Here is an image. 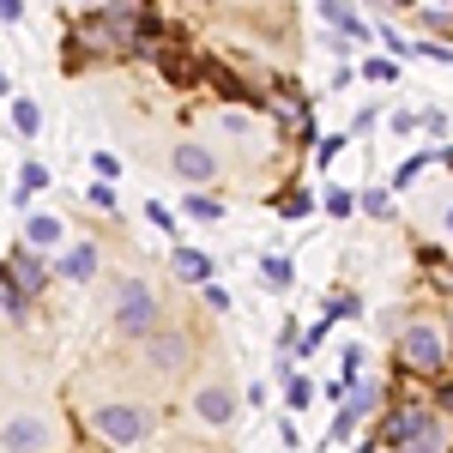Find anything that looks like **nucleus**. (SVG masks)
Here are the masks:
<instances>
[{
    "label": "nucleus",
    "instance_id": "1",
    "mask_svg": "<svg viewBox=\"0 0 453 453\" xmlns=\"http://www.w3.org/2000/svg\"><path fill=\"white\" fill-rule=\"evenodd\" d=\"M97 435L115 441V448H134V441L151 435V418H145L140 405H104V411H97Z\"/></svg>",
    "mask_w": 453,
    "mask_h": 453
},
{
    "label": "nucleus",
    "instance_id": "2",
    "mask_svg": "<svg viewBox=\"0 0 453 453\" xmlns=\"http://www.w3.org/2000/svg\"><path fill=\"white\" fill-rule=\"evenodd\" d=\"M115 326H121V333H151V326H157V290H145V284H121Z\"/></svg>",
    "mask_w": 453,
    "mask_h": 453
},
{
    "label": "nucleus",
    "instance_id": "3",
    "mask_svg": "<svg viewBox=\"0 0 453 453\" xmlns=\"http://www.w3.org/2000/svg\"><path fill=\"white\" fill-rule=\"evenodd\" d=\"M399 357L423 369V375H435V369H448V339L435 333V326H411L405 339H399Z\"/></svg>",
    "mask_w": 453,
    "mask_h": 453
},
{
    "label": "nucleus",
    "instance_id": "4",
    "mask_svg": "<svg viewBox=\"0 0 453 453\" xmlns=\"http://www.w3.org/2000/svg\"><path fill=\"white\" fill-rule=\"evenodd\" d=\"M0 284H12V290H42V266H36V254L31 248H12L6 260H0Z\"/></svg>",
    "mask_w": 453,
    "mask_h": 453
},
{
    "label": "nucleus",
    "instance_id": "5",
    "mask_svg": "<svg viewBox=\"0 0 453 453\" xmlns=\"http://www.w3.org/2000/svg\"><path fill=\"white\" fill-rule=\"evenodd\" d=\"M0 448H6V453H42V448H49V423H42V418H12V423H6V435H0Z\"/></svg>",
    "mask_w": 453,
    "mask_h": 453
},
{
    "label": "nucleus",
    "instance_id": "6",
    "mask_svg": "<svg viewBox=\"0 0 453 453\" xmlns=\"http://www.w3.org/2000/svg\"><path fill=\"white\" fill-rule=\"evenodd\" d=\"M375 399H381V387H357L345 405H339V418H333V441H350V429L375 411Z\"/></svg>",
    "mask_w": 453,
    "mask_h": 453
},
{
    "label": "nucleus",
    "instance_id": "7",
    "mask_svg": "<svg viewBox=\"0 0 453 453\" xmlns=\"http://www.w3.org/2000/svg\"><path fill=\"white\" fill-rule=\"evenodd\" d=\"M175 175H188V181H211L218 175V157H211L206 145H175Z\"/></svg>",
    "mask_w": 453,
    "mask_h": 453
},
{
    "label": "nucleus",
    "instance_id": "8",
    "mask_svg": "<svg viewBox=\"0 0 453 453\" xmlns=\"http://www.w3.org/2000/svg\"><path fill=\"white\" fill-rule=\"evenodd\" d=\"M194 411L206 423H230L236 418V393H230V387H200V393H194Z\"/></svg>",
    "mask_w": 453,
    "mask_h": 453
},
{
    "label": "nucleus",
    "instance_id": "9",
    "mask_svg": "<svg viewBox=\"0 0 453 453\" xmlns=\"http://www.w3.org/2000/svg\"><path fill=\"white\" fill-rule=\"evenodd\" d=\"M320 19H333L350 49H357V42H369V25L357 19V6H345V0H320Z\"/></svg>",
    "mask_w": 453,
    "mask_h": 453
},
{
    "label": "nucleus",
    "instance_id": "10",
    "mask_svg": "<svg viewBox=\"0 0 453 453\" xmlns=\"http://www.w3.org/2000/svg\"><path fill=\"white\" fill-rule=\"evenodd\" d=\"M170 266H175V279H188V284H206L211 279V260L200 254V248H175Z\"/></svg>",
    "mask_w": 453,
    "mask_h": 453
},
{
    "label": "nucleus",
    "instance_id": "11",
    "mask_svg": "<svg viewBox=\"0 0 453 453\" xmlns=\"http://www.w3.org/2000/svg\"><path fill=\"white\" fill-rule=\"evenodd\" d=\"M25 248H61V218H25Z\"/></svg>",
    "mask_w": 453,
    "mask_h": 453
},
{
    "label": "nucleus",
    "instance_id": "12",
    "mask_svg": "<svg viewBox=\"0 0 453 453\" xmlns=\"http://www.w3.org/2000/svg\"><path fill=\"white\" fill-rule=\"evenodd\" d=\"M91 266H97V248H91V242H79V248L67 254V260H61V279L79 284V279H91Z\"/></svg>",
    "mask_w": 453,
    "mask_h": 453
},
{
    "label": "nucleus",
    "instance_id": "13",
    "mask_svg": "<svg viewBox=\"0 0 453 453\" xmlns=\"http://www.w3.org/2000/svg\"><path fill=\"white\" fill-rule=\"evenodd\" d=\"M12 127H19V134H25V140H31L36 127H42V109H36L31 97H12Z\"/></svg>",
    "mask_w": 453,
    "mask_h": 453
},
{
    "label": "nucleus",
    "instance_id": "14",
    "mask_svg": "<svg viewBox=\"0 0 453 453\" xmlns=\"http://www.w3.org/2000/svg\"><path fill=\"white\" fill-rule=\"evenodd\" d=\"M42 181H49L42 164H25V170H19V194H12V206H31V194L42 188Z\"/></svg>",
    "mask_w": 453,
    "mask_h": 453
},
{
    "label": "nucleus",
    "instance_id": "15",
    "mask_svg": "<svg viewBox=\"0 0 453 453\" xmlns=\"http://www.w3.org/2000/svg\"><path fill=\"white\" fill-rule=\"evenodd\" d=\"M151 357H157L164 369H181V363H188V345H181V339H164V345H151Z\"/></svg>",
    "mask_w": 453,
    "mask_h": 453
},
{
    "label": "nucleus",
    "instance_id": "16",
    "mask_svg": "<svg viewBox=\"0 0 453 453\" xmlns=\"http://www.w3.org/2000/svg\"><path fill=\"white\" fill-rule=\"evenodd\" d=\"M309 399H314V381H303V375H290V393H284V405H290V411H303Z\"/></svg>",
    "mask_w": 453,
    "mask_h": 453
},
{
    "label": "nucleus",
    "instance_id": "17",
    "mask_svg": "<svg viewBox=\"0 0 453 453\" xmlns=\"http://www.w3.org/2000/svg\"><path fill=\"white\" fill-rule=\"evenodd\" d=\"M218 200H206V194H188V218H200V224H211V218H218Z\"/></svg>",
    "mask_w": 453,
    "mask_h": 453
},
{
    "label": "nucleus",
    "instance_id": "18",
    "mask_svg": "<svg viewBox=\"0 0 453 453\" xmlns=\"http://www.w3.org/2000/svg\"><path fill=\"white\" fill-rule=\"evenodd\" d=\"M0 309H6V314H25V309H31V296H25V290H12V284H0Z\"/></svg>",
    "mask_w": 453,
    "mask_h": 453
},
{
    "label": "nucleus",
    "instance_id": "19",
    "mask_svg": "<svg viewBox=\"0 0 453 453\" xmlns=\"http://www.w3.org/2000/svg\"><path fill=\"white\" fill-rule=\"evenodd\" d=\"M260 273H266L273 284H290V260H279V254H273V260H260Z\"/></svg>",
    "mask_w": 453,
    "mask_h": 453
},
{
    "label": "nucleus",
    "instance_id": "20",
    "mask_svg": "<svg viewBox=\"0 0 453 453\" xmlns=\"http://www.w3.org/2000/svg\"><path fill=\"white\" fill-rule=\"evenodd\" d=\"M363 211H375V218H387V211H393V200H387L381 188H369V194H363Z\"/></svg>",
    "mask_w": 453,
    "mask_h": 453
},
{
    "label": "nucleus",
    "instance_id": "21",
    "mask_svg": "<svg viewBox=\"0 0 453 453\" xmlns=\"http://www.w3.org/2000/svg\"><path fill=\"white\" fill-rule=\"evenodd\" d=\"M363 73H369L375 85H393V79H399V67H393V61H369V67H363Z\"/></svg>",
    "mask_w": 453,
    "mask_h": 453
},
{
    "label": "nucleus",
    "instance_id": "22",
    "mask_svg": "<svg viewBox=\"0 0 453 453\" xmlns=\"http://www.w3.org/2000/svg\"><path fill=\"white\" fill-rule=\"evenodd\" d=\"M350 206H357V194H333V200H326V211H333V218H350Z\"/></svg>",
    "mask_w": 453,
    "mask_h": 453
},
{
    "label": "nucleus",
    "instance_id": "23",
    "mask_svg": "<svg viewBox=\"0 0 453 453\" xmlns=\"http://www.w3.org/2000/svg\"><path fill=\"white\" fill-rule=\"evenodd\" d=\"M145 218H151V224H157V230H175V218L164 206H157V200H151V206H145Z\"/></svg>",
    "mask_w": 453,
    "mask_h": 453
},
{
    "label": "nucleus",
    "instance_id": "24",
    "mask_svg": "<svg viewBox=\"0 0 453 453\" xmlns=\"http://www.w3.org/2000/svg\"><path fill=\"white\" fill-rule=\"evenodd\" d=\"M418 55H429V61H448V67H453V49H441V42H418Z\"/></svg>",
    "mask_w": 453,
    "mask_h": 453
},
{
    "label": "nucleus",
    "instance_id": "25",
    "mask_svg": "<svg viewBox=\"0 0 453 453\" xmlns=\"http://www.w3.org/2000/svg\"><path fill=\"white\" fill-rule=\"evenodd\" d=\"M91 206H104V211H115V194H109V181H97V188H91Z\"/></svg>",
    "mask_w": 453,
    "mask_h": 453
},
{
    "label": "nucleus",
    "instance_id": "26",
    "mask_svg": "<svg viewBox=\"0 0 453 453\" xmlns=\"http://www.w3.org/2000/svg\"><path fill=\"white\" fill-rule=\"evenodd\" d=\"M0 19H6V25H19V19H25V0H0Z\"/></svg>",
    "mask_w": 453,
    "mask_h": 453
},
{
    "label": "nucleus",
    "instance_id": "27",
    "mask_svg": "<svg viewBox=\"0 0 453 453\" xmlns=\"http://www.w3.org/2000/svg\"><path fill=\"white\" fill-rule=\"evenodd\" d=\"M97 175H104V181H115V175H121V164H115L109 151H97Z\"/></svg>",
    "mask_w": 453,
    "mask_h": 453
},
{
    "label": "nucleus",
    "instance_id": "28",
    "mask_svg": "<svg viewBox=\"0 0 453 453\" xmlns=\"http://www.w3.org/2000/svg\"><path fill=\"white\" fill-rule=\"evenodd\" d=\"M0 97H12V85H6V73H0Z\"/></svg>",
    "mask_w": 453,
    "mask_h": 453
},
{
    "label": "nucleus",
    "instance_id": "29",
    "mask_svg": "<svg viewBox=\"0 0 453 453\" xmlns=\"http://www.w3.org/2000/svg\"><path fill=\"white\" fill-rule=\"evenodd\" d=\"M448 230H453V206H448Z\"/></svg>",
    "mask_w": 453,
    "mask_h": 453
},
{
    "label": "nucleus",
    "instance_id": "30",
    "mask_svg": "<svg viewBox=\"0 0 453 453\" xmlns=\"http://www.w3.org/2000/svg\"><path fill=\"white\" fill-rule=\"evenodd\" d=\"M387 453H393V448H387Z\"/></svg>",
    "mask_w": 453,
    "mask_h": 453
}]
</instances>
